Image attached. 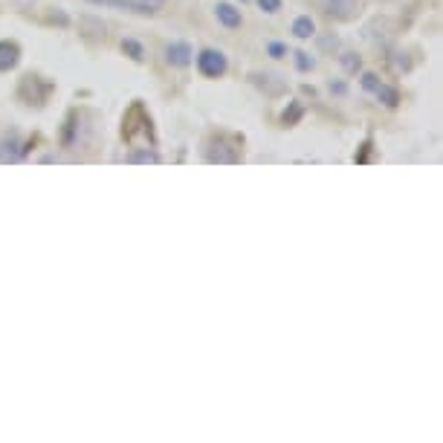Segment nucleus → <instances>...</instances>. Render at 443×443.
Listing matches in <instances>:
<instances>
[{
    "label": "nucleus",
    "mask_w": 443,
    "mask_h": 443,
    "mask_svg": "<svg viewBox=\"0 0 443 443\" xmlns=\"http://www.w3.org/2000/svg\"><path fill=\"white\" fill-rule=\"evenodd\" d=\"M261 12H267V15H278V12L284 9V0H258Z\"/></svg>",
    "instance_id": "obj_22"
},
{
    "label": "nucleus",
    "mask_w": 443,
    "mask_h": 443,
    "mask_svg": "<svg viewBox=\"0 0 443 443\" xmlns=\"http://www.w3.org/2000/svg\"><path fill=\"white\" fill-rule=\"evenodd\" d=\"M302 116H304V104L302 101H290L287 104V110L281 113V128H293L302 122Z\"/></svg>",
    "instance_id": "obj_14"
},
{
    "label": "nucleus",
    "mask_w": 443,
    "mask_h": 443,
    "mask_svg": "<svg viewBox=\"0 0 443 443\" xmlns=\"http://www.w3.org/2000/svg\"><path fill=\"white\" fill-rule=\"evenodd\" d=\"M339 64H342V70L348 75L362 73V58H359V52H354V49H342V52H339Z\"/></svg>",
    "instance_id": "obj_13"
},
{
    "label": "nucleus",
    "mask_w": 443,
    "mask_h": 443,
    "mask_svg": "<svg viewBox=\"0 0 443 443\" xmlns=\"http://www.w3.org/2000/svg\"><path fill=\"white\" fill-rule=\"evenodd\" d=\"M215 18L226 26V29H241L243 26V15H241V9L229 3V0H217L215 3Z\"/></svg>",
    "instance_id": "obj_9"
},
{
    "label": "nucleus",
    "mask_w": 443,
    "mask_h": 443,
    "mask_svg": "<svg viewBox=\"0 0 443 443\" xmlns=\"http://www.w3.org/2000/svg\"><path fill=\"white\" fill-rule=\"evenodd\" d=\"M49 90H52V84L44 82L41 75L26 73L21 78V84H18V99L23 104H35V108H41V104H47V99H49Z\"/></svg>",
    "instance_id": "obj_2"
},
{
    "label": "nucleus",
    "mask_w": 443,
    "mask_h": 443,
    "mask_svg": "<svg viewBox=\"0 0 443 443\" xmlns=\"http://www.w3.org/2000/svg\"><path fill=\"white\" fill-rule=\"evenodd\" d=\"M29 145L21 139L18 130H6V134H0V163H18L26 156Z\"/></svg>",
    "instance_id": "obj_5"
},
{
    "label": "nucleus",
    "mask_w": 443,
    "mask_h": 443,
    "mask_svg": "<svg viewBox=\"0 0 443 443\" xmlns=\"http://www.w3.org/2000/svg\"><path fill=\"white\" fill-rule=\"evenodd\" d=\"M376 99H380L385 108L394 110L397 104H400V90L397 87H388V84H380V87H376Z\"/></svg>",
    "instance_id": "obj_18"
},
{
    "label": "nucleus",
    "mask_w": 443,
    "mask_h": 443,
    "mask_svg": "<svg viewBox=\"0 0 443 443\" xmlns=\"http://www.w3.org/2000/svg\"><path fill=\"white\" fill-rule=\"evenodd\" d=\"M319 47L328 49V52H336L339 49V38L336 35H324V38H319Z\"/></svg>",
    "instance_id": "obj_24"
},
{
    "label": "nucleus",
    "mask_w": 443,
    "mask_h": 443,
    "mask_svg": "<svg viewBox=\"0 0 443 443\" xmlns=\"http://www.w3.org/2000/svg\"><path fill=\"white\" fill-rule=\"evenodd\" d=\"M293 61H296V70L298 73H313V70H316V56H310L307 49H296L293 52Z\"/></svg>",
    "instance_id": "obj_17"
},
{
    "label": "nucleus",
    "mask_w": 443,
    "mask_h": 443,
    "mask_svg": "<svg viewBox=\"0 0 443 443\" xmlns=\"http://www.w3.org/2000/svg\"><path fill=\"white\" fill-rule=\"evenodd\" d=\"M267 56L276 58V61H278V58H287V56H290V47H287L284 41H270V44H267Z\"/></svg>",
    "instance_id": "obj_21"
},
{
    "label": "nucleus",
    "mask_w": 443,
    "mask_h": 443,
    "mask_svg": "<svg viewBox=\"0 0 443 443\" xmlns=\"http://www.w3.org/2000/svg\"><path fill=\"white\" fill-rule=\"evenodd\" d=\"M359 84H362V90H365V93H376V87H380L383 84V78L380 75H376V73H362L359 75Z\"/></svg>",
    "instance_id": "obj_19"
},
{
    "label": "nucleus",
    "mask_w": 443,
    "mask_h": 443,
    "mask_svg": "<svg viewBox=\"0 0 443 443\" xmlns=\"http://www.w3.org/2000/svg\"><path fill=\"white\" fill-rule=\"evenodd\" d=\"M293 35L298 38V41H307V38L316 35V21H313L310 15H298L293 21Z\"/></svg>",
    "instance_id": "obj_12"
},
{
    "label": "nucleus",
    "mask_w": 443,
    "mask_h": 443,
    "mask_svg": "<svg viewBox=\"0 0 443 443\" xmlns=\"http://www.w3.org/2000/svg\"><path fill=\"white\" fill-rule=\"evenodd\" d=\"M328 87H331V93H336V96H345V93H348V87H345L342 82H331Z\"/></svg>",
    "instance_id": "obj_25"
},
{
    "label": "nucleus",
    "mask_w": 443,
    "mask_h": 443,
    "mask_svg": "<svg viewBox=\"0 0 443 443\" xmlns=\"http://www.w3.org/2000/svg\"><path fill=\"white\" fill-rule=\"evenodd\" d=\"M78 35L87 38V41H104L108 38V23L96 15H82L78 18Z\"/></svg>",
    "instance_id": "obj_8"
},
{
    "label": "nucleus",
    "mask_w": 443,
    "mask_h": 443,
    "mask_svg": "<svg viewBox=\"0 0 443 443\" xmlns=\"http://www.w3.org/2000/svg\"><path fill=\"white\" fill-rule=\"evenodd\" d=\"M197 70H200L203 78H224L226 70H229V61L220 49L206 47V49L197 52Z\"/></svg>",
    "instance_id": "obj_3"
},
{
    "label": "nucleus",
    "mask_w": 443,
    "mask_h": 443,
    "mask_svg": "<svg viewBox=\"0 0 443 443\" xmlns=\"http://www.w3.org/2000/svg\"><path fill=\"white\" fill-rule=\"evenodd\" d=\"M250 82H252L264 96H272V99L287 93V78L278 75V73H272V70H252V73H250Z\"/></svg>",
    "instance_id": "obj_4"
},
{
    "label": "nucleus",
    "mask_w": 443,
    "mask_h": 443,
    "mask_svg": "<svg viewBox=\"0 0 443 443\" xmlns=\"http://www.w3.org/2000/svg\"><path fill=\"white\" fill-rule=\"evenodd\" d=\"M122 52H125V56L130 58V61H136V64H142V61H145V47H142L139 41H136V38H122Z\"/></svg>",
    "instance_id": "obj_15"
},
{
    "label": "nucleus",
    "mask_w": 443,
    "mask_h": 443,
    "mask_svg": "<svg viewBox=\"0 0 443 443\" xmlns=\"http://www.w3.org/2000/svg\"><path fill=\"white\" fill-rule=\"evenodd\" d=\"M47 23H56V26H70V18L64 15L61 9H49V12H47Z\"/></svg>",
    "instance_id": "obj_23"
},
{
    "label": "nucleus",
    "mask_w": 443,
    "mask_h": 443,
    "mask_svg": "<svg viewBox=\"0 0 443 443\" xmlns=\"http://www.w3.org/2000/svg\"><path fill=\"white\" fill-rule=\"evenodd\" d=\"M322 6L336 21H354L362 9V0H322Z\"/></svg>",
    "instance_id": "obj_7"
},
{
    "label": "nucleus",
    "mask_w": 443,
    "mask_h": 443,
    "mask_svg": "<svg viewBox=\"0 0 443 443\" xmlns=\"http://www.w3.org/2000/svg\"><path fill=\"white\" fill-rule=\"evenodd\" d=\"M90 3H99V6H116V9H125V12H136V15H154V6L142 3V0H90Z\"/></svg>",
    "instance_id": "obj_11"
},
{
    "label": "nucleus",
    "mask_w": 443,
    "mask_h": 443,
    "mask_svg": "<svg viewBox=\"0 0 443 443\" xmlns=\"http://www.w3.org/2000/svg\"><path fill=\"white\" fill-rule=\"evenodd\" d=\"M206 160L217 165H235L241 163V148L238 139H232L229 134H215L206 142Z\"/></svg>",
    "instance_id": "obj_1"
},
{
    "label": "nucleus",
    "mask_w": 443,
    "mask_h": 443,
    "mask_svg": "<svg viewBox=\"0 0 443 443\" xmlns=\"http://www.w3.org/2000/svg\"><path fill=\"white\" fill-rule=\"evenodd\" d=\"M391 61H394V67L400 73H411V58L406 49H394V56H391Z\"/></svg>",
    "instance_id": "obj_20"
},
{
    "label": "nucleus",
    "mask_w": 443,
    "mask_h": 443,
    "mask_svg": "<svg viewBox=\"0 0 443 443\" xmlns=\"http://www.w3.org/2000/svg\"><path fill=\"white\" fill-rule=\"evenodd\" d=\"M165 61L171 64V67H177V70L191 67V64H194V49H191V44L189 41H171V44L165 47Z\"/></svg>",
    "instance_id": "obj_6"
},
{
    "label": "nucleus",
    "mask_w": 443,
    "mask_h": 443,
    "mask_svg": "<svg viewBox=\"0 0 443 443\" xmlns=\"http://www.w3.org/2000/svg\"><path fill=\"white\" fill-rule=\"evenodd\" d=\"M21 61V47L18 41H0V73L15 70Z\"/></svg>",
    "instance_id": "obj_10"
},
{
    "label": "nucleus",
    "mask_w": 443,
    "mask_h": 443,
    "mask_svg": "<svg viewBox=\"0 0 443 443\" xmlns=\"http://www.w3.org/2000/svg\"><path fill=\"white\" fill-rule=\"evenodd\" d=\"M163 156L156 154V151H151V148H134L128 154V163H145V165H156L160 163Z\"/></svg>",
    "instance_id": "obj_16"
},
{
    "label": "nucleus",
    "mask_w": 443,
    "mask_h": 443,
    "mask_svg": "<svg viewBox=\"0 0 443 443\" xmlns=\"http://www.w3.org/2000/svg\"><path fill=\"white\" fill-rule=\"evenodd\" d=\"M142 3H148V6H154V9H160V6L165 3V0H142Z\"/></svg>",
    "instance_id": "obj_26"
}]
</instances>
